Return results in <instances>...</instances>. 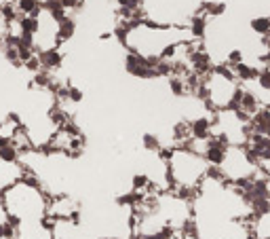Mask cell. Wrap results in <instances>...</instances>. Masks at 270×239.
Instances as JSON below:
<instances>
[{
	"instance_id": "9",
	"label": "cell",
	"mask_w": 270,
	"mask_h": 239,
	"mask_svg": "<svg viewBox=\"0 0 270 239\" xmlns=\"http://www.w3.org/2000/svg\"><path fill=\"white\" fill-rule=\"evenodd\" d=\"M146 186H148V176H143V174L133 176V189H135V191L146 189Z\"/></svg>"
},
{
	"instance_id": "5",
	"label": "cell",
	"mask_w": 270,
	"mask_h": 239,
	"mask_svg": "<svg viewBox=\"0 0 270 239\" xmlns=\"http://www.w3.org/2000/svg\"><path fill=\"white\" fill-rule=\"evenodd\" d=\"M19 26H22V32H30V34H38V30H40V22L36 15L19 17Z\"/></svg>"
},
{
	"instance_id": "11",
	"label": "cell",
	"mask_w": 270,
	"mask_h": 239,
	"mask_svg": "<svg viewBox=\"0 0 270 239\" xmlns=\"http://www.w3.org/2000/svg\"><path fill=\"white\" fill-rule=\"evenodd\" d=\"M68 97H70V102H80L85 95H82V91H80V89L70 87V89H68Z\"/></svg>"
},
{
	"instance_id": "6",
	"label": "cell",
	"mask_w": 270,
	"mask_h": 239,
	"mask_svg": "<svg viewBox=\"0 0 270 239\" xmlns=\"http://www.w3.org/2000/svg\"><path fill=\"white\" fill-rule=\"evenodd\" d=\"M17 157H19V150H17L15 144H9L7 148L0 150V161H5V163H15Z\"/></svg>"
},
{
	"instance_id": "2",
	"label": "cell",
	"mask_w": 270,
	"mask_h": 239,
	"mask_svg": "<svg viewBox=\"0 0 270 239\" xmlns=\"http://www.w3.org/2000/svg\"><path fill=\"white\" fill-rule=\"evenodd\" d=\"M74 32H76V22L72 19V17H64L61 22H57V41H68L74 36Z\"/></svg>"
},
{
	"instance_id": "10",
	"label": "cell",
	"mask_w": 270,
	"mask_h": 239,
	"mask_svg": "<svg viewBox=\"0 0 270 239\" xmlns=\"http://www.w3.org/2000/svg\"><path fill=\"white\" fill-rule=\"evenodd\" d=\"M17 51H19V59H22L24 64L34 55V49H30V47H17Z\"/></svg>"
},
{
	"instance_id": "12",
	"label": "cell",
	"mask_w": 270,
	"mask_h": 239,
	"mask_svg": "<svg viewBox=\"0 0 270 239\" xmlns=\"http://www.w3.org/2000/svg\"><path fill=\"white\" fill-rule=\"evenodd\" d=\"M13 225H0V237H5V239H11L13 237Z\"/></svg>"
},
{
	"instance_id": "7",
	"label": "cell",
	"mask_w": 270,
	"mask_h": 239,
	"mask_svg": "<svg viewBox=\"0 0 270 239\" xmlns=\"http://www.w3.org/2000/svg\"><path fill=\"white\" fill-rule=\"evenodd\" d=\"M143 148H148V150H160V144H158L156 135H152V133L143 135Z\"/></svg>"
},
{
	"instance_id": "3",
	"label": "cell",
	"mask_w": 270,
	"mask_h": 239,
	"mask_svg": "<svg viewBox=\"0 0 270 239\" xmlns=\"http://www.w3.org/2000/svg\"><path fill=\"white\" fill-rule=\"evenodd\" d=\"M45 9L49 11V15H51L55 22H61L64 17H68V15H66V13H68V7L61 3V0H47V3H45Z\"/></svg>"
},
{
	"instance_id": "4",
	"label": "cell",
	"mask_w": 270,
	"mask_h": 239,
	"mask_svg": "<svg viewBox=\"0 0 270 239\" xmlns=\"http://www.w3.org/2000/svg\"><path fill=\"white\" fill-rule=\"evenodd\" d=\"M17 3V9H19V13L24 15H40V3L38 0H15Z\"/></svg>"
},
{
	"instance_id": "13",
	"label": "cell",
	"mask_w": 270,
	"mask_h": 239,
	"mask_svg": "<svg viewBox=\"0 0 270 239\" xmlns=\"http://www.w3.org/2000/svg\"><path fill=\"white\" fill-rule=\"evenodd\" d=\"M61 3L68 7V9H78L82 5V0H61Z\"/></svg>"
},
{
	"instance_id": "8",
	"label": "cell",
	"mask_w": 270,
	"mask_h": 239,
	"mask_svg": "<svg viewBox=\"0 0 270 239\" xmlns=\"http://www.w3.org/2000/svg\"><path fill=\"white\" fill-rule=\"evenodd\" d=\"M116 3L120 5V9H127V11H139L141 7V0H116Z\"/></svg>"
},
{
	"instance_id": "1",
	"label": "cell",
	"mask_w": 270,
	"mask_h": 239,
	"mask_svg": "<svg viewBox=\"0 0 270 239\" xmlns=\"http://www.w3.org/2000/svg\"><path fill=\"white\" fill-rule=\"evenodd\" d=\"M40 62H43V68H45V70H53V68H59L61 66V53H59V51L55 49V47H53V49H43L40 51Z\"/></svg>"
}]
</instances>
